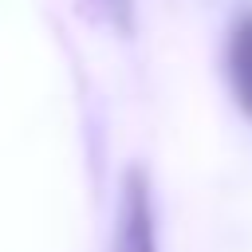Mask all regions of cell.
Here are the masks:
<instances>
[{
	"label": "cell",
	"instance_id": "3",
	"mask_svg": "<svg viewBox=\"0 0 252 252\" xmlns=\"http://www.w3.org/2000/svg\"><path fill=\"white\" fill-rule=\"evenodd\" d=\"M83 4L91 8V16H98V20H106L122 32L134 28V0H83Z\"/></svg>",
	"mask_w": 252,
	"mask_h": 252
},
{
	"label": "cell",
	"instance_id": "2",
	"mask_svg": "<svg viewBox=\"0 0 252 252\" xmlns=\"http://www.w3.org/2000/svg\"><path fill=\"white\" fill-rule=\"evenodd\" d=\"M224 79L236 106L252 118V4H244L224 35Z\"/></svg>",
	"mask_w": 252,
	"mask_h": 252
},
{
	"label": "cell",
	"instance_id": "1",
	"mask_svg": "<svg viewBox=\"0 0 252 252\" xmlns=\"http://www.w3.org/2000/svg\"><path fill=\"white\" fill-rule=\"evenodd\" d=\"M110 252H158V220H154V193L142 165H130L118 193V220Z\"/></svg>",
	"mask_w": 252,
	"mask_h": 252
}]
</instances>
